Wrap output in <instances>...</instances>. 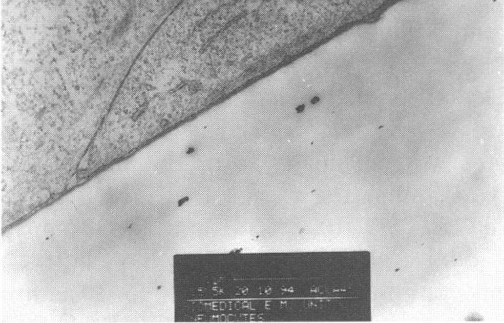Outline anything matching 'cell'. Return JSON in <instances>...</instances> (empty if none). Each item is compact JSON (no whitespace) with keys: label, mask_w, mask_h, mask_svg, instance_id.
<instances>
[{"label":"cell","mask_w":504,"mask_h":323,"mask_svg":"<svg viewBox=\"0 0 504 323\" xmlns=\"http://www.w3.org/2000/svg\"><path fill=\"white\" fill-rule=\"evenodd\" d=\"M305 110V106L300 105L299 107L296 108V111L298 113H301Z\"/></svg>","instance_id":"cell-1"},{"label":"cell","mask_w":504,"mask_h":323,"mask_svg":"<svg viewBox=\"0 0 504 323\" xmlns=\"http://www.w3.org/2000/svg\"><path fill=\"white\" fill-rule=\"evenodd\" d=\"M319 101H320V98H318V96H316V97H314L312 98V100H311V103H312V105H314V104L318 103Z\"/></svg>","instance_id":"cell-2"}]
</instances>
